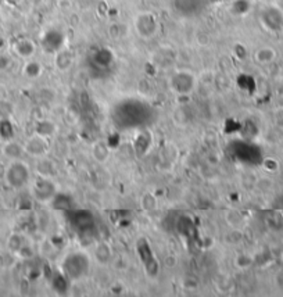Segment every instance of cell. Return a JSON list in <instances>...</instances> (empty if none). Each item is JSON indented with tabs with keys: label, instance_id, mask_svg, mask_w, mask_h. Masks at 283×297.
<instances>
[{
	"label": "cell",
	"instance_id": "obj_7",
	"mask_svg": "<svg viewBox=\"0 0 283 297\" xmlns=\"http://www.w3.org/2000/svg\"><path fill=\"white\" fill-rule=\"evenodd\" d=\"M94 254H96V258L100 262H107L110 260V257H111V251H110L107 245H100L96 249Z\"/></svg>",
	"mask_w": 283,
	"mask_h": 297
},
{
	"label": "cell",
	"instance_id": "obj_9",
	"mask_svg": "<svg viewBox=\"0 0 283 297\" xmlns=\"http://www.w3.org/2000/svg\"><path fill=\"white\" fill-rule=\"evenodd\" d=\"M142 206H143L145 210H154L157 207V200H156L153 194L148 193V194H145L143 199H142Z\"/></svg>",
	"mask_w": 283,
	"mask_h": 297
},
{
	"label": "cell",
	"instance_id": "obj_5",
	"mask_svg": "<svg viewBox=\"0 0 283 297\" xmlns=\"http://www.w3.org/2000/svg\"><path fill=\"white\" fill-rule=\"evenodd\" d=\"M92 156L97 163H106L108 160V156H110L108 146L104 142H96L92 147Z\"/></svg>",
	"mask_w": 283,
	"mask_h": 297
},
{
	"label": "cell",
	"instance_id": "obj_8",
	"mask_svg": "<svg viewBox=\"0 0 283 297\" xmlns=\"http://www.w3.org/2000/svg\"><path fill=\"white\" fill-rule=\"evenodd\" d=\"M226 221L229 224V227H232L233 229H237V228L242 225L243 218L236 211H229L228 214H226Z\"/></svg>",
	"mask_w": 283,
	"mask_h": 297
},
{
	"label": "cell",
	"instance_id": "obj_11",
	"mask_svg": "<svg viewBox=\"0 0 283 297\" xmlns=\"http://www.w3.org/2000/svg\"><path fill=\"white\" fill-rule=\"evenodd\" d=\"M275 123L277 127H283V110H277L275 113Z\"/></svg>",
	"mask_w": 283,
	"mask_h": 297
},
{
	"label": "cell",
	"instance_id": "obj_4",
	"mask_svg": "<svg viewBox=\"0 0 283 297\" xmlns=\"http://www.w3.org/2000/svg\"><path fill=\"white\" fill-rule=\"evenodd\" d=\"M52 187L54 186L49 178H42L41 181H39V183H38L35 187L36 197L39 199L41 202H46V200H49V199H52L53 197V193L46 192L47 189H52Z\"/></svg>",
	"mask_w": 283,
	"mask_h": 297
},
{
	"label": "cell",
	"instance_id": "obj_1",
	"mask_svg": "<svg viewBox=\"0 0 283 297\" xmlns=\"http://www.w3.org/2000/svg\"><path fill=\"white\" fill-rule=\"evenodd\" d=\"M28 178H30L28 167L20 160L12 161V164L7 167L6 172H5L6 183L9 186L14 187V189L23 187L28 182Z\"/></svg>",
	"mask_w": 283,
	"mask_h": 297
},
{
	"label": "cell",
	"instance_id": "obj_3",
	"mask_svg": "<svg viewBox=\"0 0 283 297\" xmlns=\"http://www.w3.org/2000/svg\"><path fill=\"white\" fill-rule=\"evenodd\" d=\"M2 153L7 158H10L12 161H14V160H20V157L25 153V149H24V146H21L17 142H7L6 145L3 146V149H2Z\"/></svg>",
	"mask_w": 283,
	"mask_h": 297
},
{
	"label": "cell",
	"instance_id": "obj_2",
	"mask_svg": "<svg viewBox=\"0 0 283 297\" xmlns=\"http://www.w3.org/2000/svg\"><path fill=\"white\" fill-rule=\"evenodd\" d=\"M47 138L42 136V135L36 134L32 138L27 140V143L24 145L25 153H28L34 157H43L45 153L47 152Z\"/></svg>",
	"mask_w": 283,
	"mask_h": 297
},
{
	"label": "cell",
	"instance_id": "obj_10",
	"mask_svg": "<svg viewBox=\"0 0 283 297\" xmlns=\"http://www.w3.org/2000/svg\"><path fill=\"white\" fill-rule=\"evenodd\" d=\"M9 65H10V58L0 54V70H6Z\"/></svg>",
	"mask_w": 283,
	"mask_h": 297
},
{
	"label": "cell",
	"instance_id": "obj_6",
	"mask_svg": "<svg viewBox=\"0 0 283 297\" xmlns=\"http://www.w3.org/2000/svg\"><path fill=\"white\" fill-rule=\"evenodd\" d=\"M16 53H17L18 56H21V57H31L34 52H35V46H34V43L28 39H23V41H18L17 45H16Z\"/></svg>",
	"mask_w": 283,
	"mask_h": 297
}]
</instances>
